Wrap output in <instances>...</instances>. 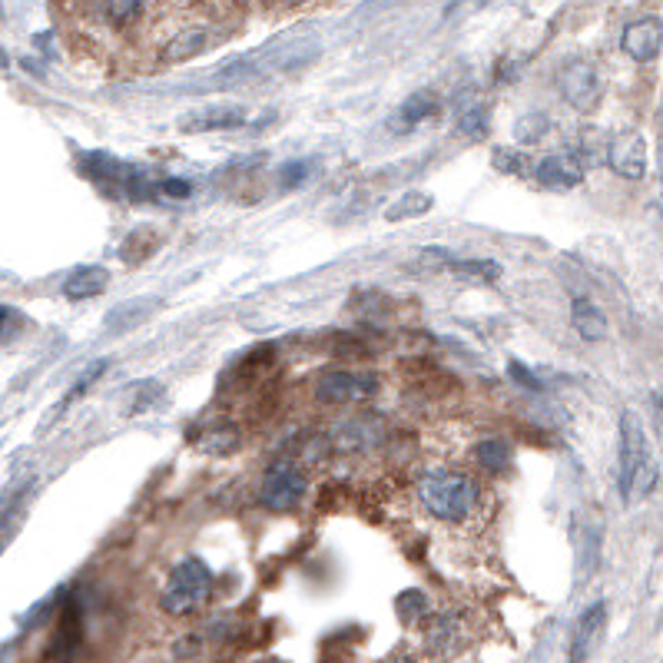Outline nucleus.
I'll list each match as a JSON object with an SVG mask.
<instances>
[{
    "label": "nucleus",
    "instance_id": "15",
    "mask_svg": "<svg viewBox=\"0 0 663 663\" xmlns=\"http://www.w3.org/2000/svg\"><path fill=\"white\" fill-rule=\"evenodd\" d=\"M239 445V428L226 418L203 425V431L196 435V448L203 455H229Z\"/></svg>",
    "mask_w": 663,
    "mask_h": 663
},
{
    "label": "nucleus",
    "instance_id": "8",
    "mask_svg": "<svg viewBox=\"0 0 663 663\" xmlns=\"http://www.w3.org/2000/svg\"><path fill=\"white\" fill-rule=\"evenodd\" d=\"M620 47L637 64L656 61L660 51H663V21L660 18H640V21L627 24L623 38H620Z\"/></svg>",
    "mask_w": 663,
    "mask_h": 663
},
{
    "label": "nucleus",
    "instance_id": "13",
    "mask_svg": "<svg viewBox=\"0 0 663 663\" xmlns=\"http://www.w3.org/2000/svg\"><path fill=\"white\" fill-rule=\"evenodd\" d=\"M570 322H574V329H577V335H580L584 342H600V339L607 335V316L600 312L597 302H590V299H584V296L574 299V306H570Z\"/></svg>",
    "mask_w": 663,
    "mask_h": 663
},
{
    "label": "nucleus",
    "instance_id": "30",
    "mask_svg": "<svg viewBox=\"0 0 663 663\" xmlns=\"http://www.w3.org/2000/svg\"><path fill=\"white\" fill-rule=\"evenodd\" d=\"M507 372H511V375H514V378H517L521 385H527V388H534V392L541 388V382H537L534 375H527V368H524L521 362H511V365H507Z\"/></svg>",
    "mask_w": 663,
    "mask_h": 663
},
{
    "label": "nucleus",
    "instance_id": "1",
    "mask_svg": "<svg viewBox=\"0 0 663 663\" xmlns=\"http://www.w3.org/2000/svg\"><path fill=\"white\" fill-rule=\"evenodd\" d=\"M660 468L646 438V428L637 411L620 415V498L640 504L656 488Z\"/></svg>",
    "mask_w": 663,
    "mask_h": 663
},
{
    "label": "nucleus",
    "instance_id": "29",
    "mask_svg": "<svg viewBox=\"0 0 663 663\" xmlns=\"http://www.w3.org/2000/svg\"><path fill=\"white\" fill-rule=\"evenodd\" d=\"M160 190H163L167 196H177V200H183V196H190V193H193V186H190L186 180H163V183H160Z\"/></svg>",
    "mask_w": 663,
    "mask_h": 663
},
{
    "label": "nucleus",
    "instance_id": "16",
    "mask_svg": "<svg viewBox=\"0 0 663 663\" xmlns=\"http://www.w3.org/2000/svg\"><path fill=\"white\" fill-rule=\"evenodd\" d=\"M160 309H163V299H133V302H124V306H117V309L110 312L107 329H110V332H127V329H133V325L153 319Z\"/></svg>",
    "mask_w": 663,
    "mask_h": 663
},
{
    "label": "nucleus",
    "instance_id": "12",
    "mask_svg": "<svg viewBox=\"0 0 663 663\" xmlns=\"http://www.w3.org/2000/svg\"><path fill=\"white\" fill-rule=\"evenodd\" d=\"M603 627H607V603L600 600V603H594V607L584 610V617H580V623L574 630L570 660H587L597 650V643L603 637Z\"/></svg>",
    "mask_w": 663,
    "mask_h": 663
},
{
    "label": "nucleus",
    "instance_id": "11",
    "mask_svg": "<svg viewBox=\"0 0 663 663\" xmlns=\"http://www.w3.org/2000/svg\"><path fill=\"white\" fill-rule=\"evenodd\" d=\"M534 180L550 190H574L584 180V167L570 153H554V157H544L541 163H534Z\"/></svg>",
    "mask_w": 663,
    "mask_h": 663
},
{
    "label": "nucleus",
    "instance_id": "7",
    "mask_svg": "<svg viewBox=\"0 0 663 663\" xmlns=\"http://www.w3.org/2000/svg\"><path fill=\"white\" fill-rule=\"evenodd\" d=\"M253 114L249 107H236V104H226V107H203V110H193L186 117H180V130L183 133H216V130H239V127H249Z\"/></svg>",
    "mask_w": 663,
    "mask_h": 663
},
{
    "label": "nucleus",
    "instance_id": "24",
    "mask_svg": "<svg viewBox=\"0 0 663 663\" xmlns=\"http://www.w3.org/2000/svg\"><path fill=\"white\" fill-rule=\"evenodd\" d=\"M431 210V196H425V193H408L405 200H398L392 210H388V220L395 223V220H411V216H425Z\"/></svg>",
    "mask_w": 663,
    "mask_h": 663
},
{
    "label": "nucleus",
    "instance_id": "2",
    "mask_svg": "<svg viewBox=\"0 0 663 663\" xmlns=\"http://www.w3.org/2000/svg\"><path fill=\"white\" fill-rule=\"evenodd\" d=\"M421 507L445 524H468L481 507V488L464 471H431L418 481Z\"/></svg>",
    "mask_w": 663,
    "mask_h": 663
},
{
    "label": "nucleus",
    "instance_id": "3",
    "mask_svg": "<svg viewBox=\"0 0 663 663\" xmlns=\"http://www.w3.org/2000/svg\"><path fill=\"white\" fill-rule=\"evenodd\" d=\"M210 597H213V570L200 557H183L170 570L160 607L173 617H190V613L203 610Z\"/></svg>",
    "mask_w": 663,
    "mask_h": 663
},
{
    "label": "nucleus",
    "instance_id": "14",
    "mask_svg": "<svg viewBox=\"0 0 663 663\" xmlns=\"http://www.w3.org/2000/svg\"><path fill=\"white\" fill-rule=\"evenodd\" d=\"M107 286H110V269H104V266H81L67 279L64 292H67V299L77 302V299H94V296L107 292Z\"/></svg>",
    "mask_w": 663,
    "mask_h": 663
},
{
    "label": "nucleus",
    "instance_id": "10",
    "mask_svg": "<svg viewBox=\"0 0 663 663\" xmlns=\"http://www.w3.org/2000/svg\"><path fill=\"white\" fill-rule=\"evenodd\" d=\"M220 44V34L210 28V24H190V28H180L167 44H163V61L167 64H183L190 57H200L206 54L210 47Z\"/></svg>",
    "mask_w": 663,
    "mask_h": 663
},
{
    "label": "nucleus",
    "instance_id": "23",
    "mask_svg": "<svg viewBox=\"0 0 663 663\" xmlns=\"http://www.w3.org/2000/svg\"><path fill=\"white\" fill-rule=\"evenodd\" d=\"M431 613V603H428V597L421 594V590H405L402 597H398V617L405 620V623H415V620H421V617H428Z\"/></svg>",
    "mask_w": 663,
    "mask_h": 663
},
{
    "label": "nucleus",
    "instance_id": "21",
    "mask_svg": "<svg viewBox=\"0 0 663 663\" xmlns=\"http://www.w3.org/2000/svg\"><path fill=\"white\" fill-rule=\"evenodd\" d=\"M448 266L455 276H464L474 282H494L501 276V266L494 259H451Z\"/></svg>",
    "mask_w": 663,
    "mask_h": 663
},
{
    "label": "nucleus",
    "instance_id": "26",
    "mask_svg": "<svg viewBox=\"0 0 663 663\" xmlns=\"http://www.w3.org/2000/svg\"><path fill=\"white\" fill-rule=\"evenodd\" d=\"M163 398V385L160 382H143L140 388H137V402H133V415L137 411H147L150 405H157Z\"/></svg>",
    "mask_w": 663,
    "mask_h": 663
},
{
    "label": "nucleus",
    "instance_id": "20",
    "mask_svg": "<svg viewBox=\"0 0 663 663\" xmlns=\"http://www.w3.org/2000/svg\"><path fill=\"white\" fill-rule=\"evenodd\" d=\"M474 458H478V464H481L484 471L501 474V471H507V464H511V445L501 441V438H484V441L474 445Z\"/></svg>",
    "mask_w": 663,
    "mask_h": 663
},
{
    "label": "nucleus",
    "instance_id": "22",
    "mask_svg": "<svg viewBox=\"0 0 663 663\" xmlns=\"http://www.w3.org/2000/svg\"><path fill=\"white\" fill-rule=\"evenodd\" d=\"M547 117L544 114H527V117H521L517 120V127H514V140L517 143H537V140H544L547 137Z\"/></svg>",
    "mask_w": 663,
    "mask_h": 663
},
{
    "label": "nucleus",
    "instance_id": "4",
    "mask_svg": "<svg viewBox=\"0 0 663 663\" xmlns=\"http://www.w3.org/2000/svg\"><path fill=\"white\" fill-rule=\"evenodd\" d=\"M557 90L574 110L587 114L603 97V77H600L597 64H590L587 57H574L557 71Z\"/></svg>",
    "mask_w": 663,
    "mask_h": 663
},
{
    "label": "nucleus",
    "instance_id": "31",
    "mask_svg": "<svg viewBox=\"0 0 663 663\" xmlns=\"http://www.w3.org/2000/svg\"><path fill=\"white\" fill-rule=\"evenodd\" d=\"M296 4H306V0H296Z\"/></svg>",
    "mask_w": 663,
    "mask_h": 663
},
{
    "label": "nucleus",
    "instance_id": "6",
    "mask_svg": "<svg viewBox=\"0 0 663 663\" xmlns=\"http://www.w3.org/2000/svg\"><path fill=\"white\" fill-rule=\"evenodd\" d=\"M378 392V378L368 372H352V368H329L316 378V398L325 405H352L365 402L368 395Z\"/></svg>",
    "mask_w": 663,
    "mask_h": 663
},
{
    "label": "nucleus",
    "instance_id": "18",
    "mask_svg": "<svg viewBox=\"0 0 663 663\" xmlns=\"http://www.w3.org/2000/svg\"><path fill=\"white\" fill-rule=\"evenodd\" d=\"M428 620V627H425V640H428V650H435V653H448V650H455V643H458V637H461V623H458V617L455 613H428L425 617Z\"/></svg>",
    "mask_w": 663,
    "mask_h": 663
},
{
    "label": "nucleus",
    "instance_id": "25",
    "mask_svg": "<svg viewBox=\"0 0 663 663\" xmlns=\"http://www.w3.org/2000/svg\"><path fill=\"white\" fill-rule=\"evenodd\" d=\"M24 329H28L24 312H18L11 306H0V342H14Z\"/></svg>",
    "mask_w": 663,
    "mask_h": 663
},
{
    "label": "nucleus",
    "instance_id": "19",
    "mask_svg": "<svg viewBox=\"0 0 663 663\" xmlns=\"http://www.w3.org/2000/svg\"><path fill=\"white\" fill-rule=\"evenodd\" d=\"M435 114H438V97L428 94V90H418V94H411V97L402 104V110H398V124L408 130V127L425 124V120L435 117Z\"/></svg>",
    "mask_w": 663,
    "mask_h": 663
},
{
    "label": "nucleus",
    "instance_id": "5",
    "mask_svg": "<svg viewBox=\"0 0 663 663\" xmlns=\"http://www.w3.org/2000/svg\"><path fill=\"white\" fill-rule=\"evenodd\" d=\"M302 498H306V474L299 464L282 458L266 468L263 484H259V501L269 511H292L302 504Z\"/></svg>",
    "mask_w": 663,
    "mask_h": 663
},
{
    "label": "nucleus",
    "instance_id": "9",
    "mask_svg": "<svg viewBox=\"0 0 663 663\" xmlns=\"http://www.w3.org/2000/svg\"><path fill=\"white\" fill-rule=\"evenodd\" d=\"M607 163L623 180H640L646 173V143L637 130H623L607 147Z\"/></svg>",
    "mask_w": 663,
    "mask_h": 663
},
{
    "label": "nucleus",
    "instance_id": "17",
    "mask_svg": "<svg viewBox=\"0 0 663 663\" xmlns=\"http://www.w3.org/2000/svg\"><path fill=\"white\" fill-rule=\"evenodd\" d=\"M157 4V0H104V21L117 31L133 28L147 18V11Z\"/></svg>",
    "mask_w": 663,
    "mask_h": 663
},
{
    "label": "nucleus",
    "instance_id": "28",
    "mask_svg": "<svg viewBox=\"0 0 663 663\" xmlns=\"http://www.w3.org/2000/svg\"><path fill=\"white\" fill-rule=\"evenodd\" d=\"M524 157L521 153H507V150H498L494 153V167L498 170H507V173H524V163H521Z\"/></svg>",
    "mask_w": 663,
    "mask_h": 663
},
{
    "label": "nucleus",
    "instance_id": "27",
    "mask_svg": "<svg viewBox=\"0 0 663 663\" xmlns=\"http://www.w3.org/2000/svg\"><path fill=\"white\" fill-rule=\"evenodd\" d=\"M458 127H461L464 133H471V137H481V133H484V127H488V117H484V110H481V107H474L471 114H464V117L458 120Z\"/></svg>",
    "mask_w": 663,
    "mask_h": 663
}]
</instances>
